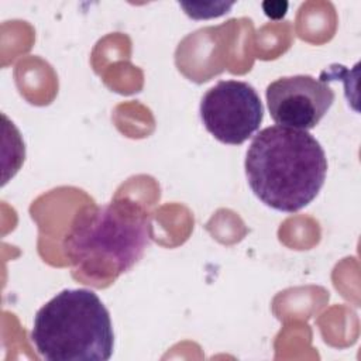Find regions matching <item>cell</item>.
<instances>
[{"label":"cell","mask_w":361,"mask_h":361,"mask_svg":"<svg viewBox=\"0 0 361 361\" xmlns=\"http://www.w3.org/2000/svg\"><path fill=\"white\" fill-rule=\"evenodd\" d=\"M264 11L271 18H281L285 16L288 3L286 1H267L262 4Z\"/></svg>","instance_id":"6"},{"label":"cell","mask_w":361,"mask_h":361,"mask_svg":"<svg viewBox=\"0 0 361 361\" xmlns=\"http://www.w3.org/2000/svg\"><path fill=\"white\" fill-rule=\"evenodd\" d=\"M244 166L252 193L268 207L285 213L306 207L327 175L320 142L309 131L278 124L254 135Z\"/></svg>","instance_id":"2"},{"label":"cell","mask_w":361,"mask_h":361,"mask_svg":"<svg viewBox=\"0 0 361 361\" xmlns=\"http://www.w3.org/2000/svg\"><path fill=\"white\" fill-rule=\"evenodd\" d=\"M31 341L48 361H107L114 333L110 313L90 289H63L34 317Z\"/></svg>","instance_id":"3"},{"label":"cell","mask_w":361,"mask_h":361,"mask_svg":"<svg viewBox=\"0 0 361 361\" xmlns=\"http://www.w3.org/2000/svg\"><path fill=\"white\" fill-rule=\"evenodd\" d=\"M204 128L220 142L240 145L259 128L264 106L257 90L243 80H220L200 100Z\"/></svg>","instance_id":"4"},{"label":"cell","mask_w":361,"mask_h":361,"mask_svg":"<svg viewBox=\"0 0 361 361\" xmlns=\"http://www.w3.org/2000/svg\"><path fill=\"white\" fill-rule=\"evenodd\" d=\"M267 103L278 126L312 130L334 102V90L310 75L283 76L267 86Z\"/></svg>","instance_id":"5"},{"label":"cell","mask_w":361,"mask_h":361,"mask_svg":"<svg viewBox=\"0 0 361 361\" xmlns=\"http://www.w3.org/2000/svg\"><path fill=\"white\" fill-rule=\"evenodd\" d=\"M151 241L149 213L135 202L117 199L80 209L62 247L73 274L103 286L130 271Z\"/></svg>","instance_id":"1"}]
</instances>
